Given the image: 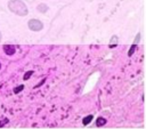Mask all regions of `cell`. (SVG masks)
Segmentation results:
<instances>
[{"mask_svg": "<svg viewBox=\"0 0 146 129\" xmlns=\"http://www.w3.org/2000/svg\"><path fill=\"white\" fill-rule=\"evenodd\" d=\"M7 7L13 14L21 17H24L29 14V8L22 0H9Z\"/></svg>", "mask_w": 146, "mask_h": 129, "instance_id": "1", "label": "cell"}, {"mask_svg": "<svg viewBox=\"0 0 146 129\" xmlns=\"http://www.w3.org/2000/svg\"><path fill=\"white\" fill-rule=\"evenodd\" d=\"M27 27H29V30H31L33 32H39L43 29V23L38 18H31L27 22Z\"/></svg>", "mask_w": 146, "mask_h": 129, "instance_id": "2", "label": "cell"}, {"mask_svg": "<svg viewBox=\"0 0 146 129\" xmlns=\"http://www.w3.org/2000/svg\"><path fill=\"white\" fill-rule=\"evenodd\" d=\"M2 50L7 56H13L16 53V47L13 43H5L2 46Z\"/></svg>", "mask_w": 146, "mask_h": 129, "instance_id": "3", "label": "cell"}, {"mask_svg": "<svg viewBox=\"0 0 146 129\" xmlns=\"http://www.w3.org/2000/svg\"><path fill=\"white\" fill-rule=\"evenodd\" d=\"M48 10H49L48 5H46V3H43V2H41V3H39V5L36 6V11H39L40 14H46Z\"/></svg>", "mask_w": 146, "mask_h": 129, "instance_id": "4", "label": "cell"}, {"mask_svg": "<svg viewBox=\"0 0 146 129\" xmlns=\"http://www.w3.org/2000/svg\"><path fill=\"white\" fill-rule=\"evenodd\" d=\"M117 45H119V37L117 35H112V38L110 39V42H108V47L110 48H115Z\"/></svg>", "mask_w": 146, "mask_h": 129, "instance_id": "5", "label": "cell"}, {"mask_svg": "<svg viewBox=\"0 0 146 129\" xmlns=\"http://www.w3.org/2000/svg\"><path fill=\"white\" fill-rule=\"evenodd\" d=\"M106 123H107V120L105 118H103V116H99L96 120V127H104Z\"/></svg>", "mask_w": 146, "mask_h": 129, "instance_id": "6", "label": "cell"}, {"mask_svg": "<svg viewBox=\"0 0 146 129\" xmlns=\"http://www.w3.org/2000/svg\"><path fill=\"white\" fill-rule=\"evenodd\" d=\"M92 118H94V115H92V114H89V115L84 116V118L82 119V124H83V126H88V124L92 121Z\"/></svg>", "mask_w": 146, "mask_h": 129, "instance_id": "7", "label": "cell"}, {"mask_svg": "<svg viewBox=\"0 0 146 129\" xmlns=\"http://www.w3.org/2000/svg\"><path fill=\"white\" fill-rule=\"evenodd\" d=\"M137 47H138V45H137V43H135V42H133V43L131 45L130 49L128 50V56H129V57H131V56H132V55L135 54V51L137 50Z\"/></svg>", "mask_w": 146, "mask_h": 129, "instance_id": "8", "label": "cell"}, {"mask_svg": "<svg viewBox=\"0 0 146 129\" xmlns=\"http://www.w3.org/2000/svg\"><path fill=\"white\" fill-rule=\"evenodd\" d=\"M33 74V71H29V72H26L25 74H24V76H23V79L24 80H27V79H30L31 78V75Z\"/></svg>", "mask_w": 146, "mask_h": 129, "instance_id": "9", "label": "cell"}, {"mask_svg": "<svg viewBox=\"0 0 146 129\" xmlns=\"http://www.w3.org/2000/svg\"><path fill=\"white\" fill-rule=\"evenodd\" d=\"M23 89H24V86H23V84H21V86H18V87L14 88V92H15V94H17V92H21Z\"/></svg>", "mask_w": 146, "mask_h": 129, "instance_id": "10", "label": "cell"}, {"mask_svg": "<svg viewBox=\"0 0 146 129\" xmlns=\"http://www.w3.org/2000/svg\"><path fill=\"white\" fill-rule=\"evenodd\" d=\"M8 122H9V120H8L7 118H5V119H2V120L0 121V128H2V127H3L5 124H7Z\"/></svg>", "mask_w": 146, "mask_h": 129, "instance_id": "11", "label": "cell"}, {"mask_svg": "<svg viewBox=\"0 0 146 129\" xmlns=\"http://www.w3.org/2000/svg\"><path fill=\"white\" fill-rule=\"evenodd\" d=\"M1 39H2V34H1V32H0V41H1Z\"/></svg>", "mask_w": 146, "mask_h": 129, "instance_id": "12", "label": "cell"}, {"mask_svg": "<svg viewBox=\"0 0 146 129\" xmlns=\"http://www.w3.org/2000/svg\"><path fill=\"white\" fill-rule=\"evenodd\" d=\"M0 68H1V63H0Z\"/></svg>", "mask_w": 146, "mask_h": 129, "instance_id": "13", "label": "cell"}]
</instances>
